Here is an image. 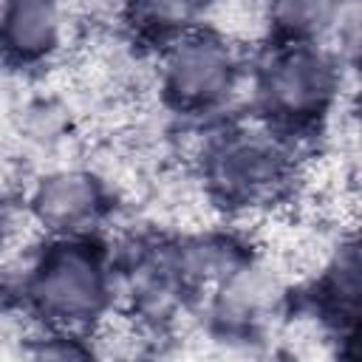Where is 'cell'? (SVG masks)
<instances>
[{
	"label": "cell",
	"instance_id": "obj_2",
	"mask_svg": "<svg viewBox=\"0 0 362 362\" xmlns=\"http://www.w3.org/2000/svg\"><path fill=\"white\" fill-rule=\"evenodd\" d=\"M8 288L28 328L90 334L116 314V269L110 238H37L11 260Z\"/></svg>",
	"mask_w": 362,
	"mask_h": 362
},
{
	"label": "cell",
	"instance_id": "obj_6",
	"mask_svg": "<svg viewBox=\"0 0 362 362\" xmlns=\"http://www.w3.org/2000/svg\"><path fill=\"white\" fill-rule=\"evenodd\" d=\"M116 184L79 161H48L23 189L20 209L37 238L105 235L116 215Z\"/></svg>",
	"mask_w": 362,
	"mask_h": 362
},
{
	"label": "cell",
	"instance_id": "obj_8",
	"mask_svg": "<svg viewBox=\"0 0 362 362\" xmlns=\"http://www.w3.org/2000/svg\"><path fill=\"white\" fill-rule=\"evenodd\" d=\"M71 45L68 0H6L0 8V68L45 74Z\"/></svg>",
	"mask_w": 362,
	"mask_h": 362
},
{
	"label": "cell",
	"instance_id": "obj_10",
	"mask_svg": "<svg viewBox=\"0 0 362 362\" xmlns=\"http://www.w3.org/2000/svg\"><path fill=\"white\" fill-rule=\"evenodd\" d=\"M339 0H257V42L314 45L325 42L334 28Z\"/></svg>",
	"mask_w": 362,
	"mask_h": 362
},
{
	"label": "cell",
	"instance_id": "obj_11",
	"mask_svg": "<svg viewBox=\"0 0 362 362\" xmlns=\"http://www.w3.org/2000/svg\"><path fill=\"white\" fill-rule=\"evenodd\" d=\"M20 116V136L37 150H54L71 133V116L57 99H34Z\"/></svg>",
	"mask_w": 362,
	"mask_h": 362
},
{
	"label": "cell",
	"instance_id": "obj_13",
	"mask_svg": "<svg viewBox=\"0 0 362 362\" xmlns=\"http://www.w3.org/2000/svg\"><path fill=\"white\" fill-rule=\"evenodd\" d=\"M31 232L25 218H23V209L20 204L8 201L3 192H0V269L23 249V235ZM34 235V232H31Z\"/></svg>",
	"mask_w": 362,
	"mask_h": 362
},
{
	"label": "cell",
	"instance_id": "obj_12",
	"mask_svg": "<svg viewBox=\"0 0 362 362\" xmlns=\"http://www.w3.org/2000/svg\"><path fill=\"white\" fill-rule=\"evenodd\" d=\"M362 11L359 0H339V11L334 20V28L328 34V48L339 57V62L356 74L359 65V40H362Z\"/></svg>",
	"mask_w": 362,
	"mask_h": 362
},
{
	"label": "cell",
	"instance_id": "obj_1",
	"mask_svg": "<svg viewBox=\"0 0 362 362\" xmlns=\"http://www.w3.org/2000/svg\"><path fill=\"white\" fill-rule=\"evenodd\" d=\"M189 175L215 221L238 226L280 218L305 189V150L252 113L192 127Z\"/></svg>",
	"mask_w": 362,
	"mask_h": 362
},
{
	"label": "cell",
	"instance_id": "obj_5",
	"mask_svg": "<svg viewBox=\"0 0 362 362\" xmlns=\"http://www.w3.org/2000/svg\"><path fill=\"white\" fill-rule=\"evenodd\" d=\"M288 311L291 286L286 272L260 249L204 294L192 320L215 342L255 345L269 339Z\"/></svg>",
	"mask_w": 362,
	"mask_h": 362
},
{
	"label": "cell",
	"instance_id": "obj_7",
	"mask_svg": "<svg viewBox=\"0 0 362 362\" xmlns=\"http://www.w3.org/2000/svg\"><path fill=\"white\" fill-rule=\"evenodd\" d=\"M359 243L354 226L339 229L322 252L300 291L291 288V308H303L320 334L339 345H354L359 328Z\"/></svg>",
	"mask_w": 362,
	"mask_h": 362
},
{
	"label": "cell",
	"instance_id": "obj_14",
	"mask_svg": "<svg viewBox=\"0 0 362 362\" xmlns=\"http://www.w3.org/2000/svg\"><path fill=\"white\" fill-rule=\"evenodd\" d=\"M3 3H6V0H0V8H3Z\"/></svg>",
	"mask_w": 362,
	"mask_h": 362
},
{
	"label": "cell",
	"instance_id": "obj_4",
	"mask_svg": "<svg viewBox=\"0 0 362 362\" xmlns=\"http://www.w3.org/2000/svg\"><path fill=\"white\" fill-rule=\"evenodd\" d=\"M252 45L215 23L189 28L153 51V90L164 116L204 127L246 107Z\"/></svg>",
	"mask_w": 362,
	"mask_h": 362
},
{
	"label": "cell",
	"instance_id": "obj_3",
	"mask_svg": "<svg viewBox=\"0 0 362 362\" xmlns=\"http://www.w3.org/2000/svg\"><path fill=\"white\" fill-rule=\"evenodd\" d=\"M354 79L325 42H257L249 54L246 113L305 150L339 119Z\"/></svg>",
	"mask_w": 362,
	"mask_h": 362
},
{
	"label": "cell",
	"instance_id": "obj_9",
	"mask_svg": "<svg viewBox=\"0 0 362 362\" xmlns=\"http://www.w3.org/2000/svg\"><path fill=\"white\" fill-rule=\"evenodd\" d=\"M221 0H119V23L130 45L158 51L173 37L215 20Z\"/></svg>",
	"mask_w": 362,
	"mask_h": 362
}]
</instances>
